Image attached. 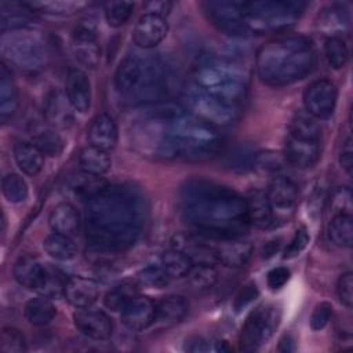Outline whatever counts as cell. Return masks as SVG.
Segmentation results:
<instances>
[{"mask_svg": "<svg viewBox=\"0 0 353 353\" xmlns=\"http://www.w3.org/2000/svg\"><path fill=\"white\" fill-rule=\"evenodd\" d=\"M317 26L328 37H339V34L346 33L350 26L349 12L341 4H331L319 14Z\"/></svg>", "mask_w": 353, "mask_h": 353, "instance_id": "obj_24", "label": "cell"}, {"mask_svg": "<svg viewBox=\"0 0 353 353\" xmlns=\"http://www.w3.org/2000/svg\"><path fill=\"white\" fill-rule=\"evenodd\" d=\"M317 65L313 43L305 36H283L265 43L256 52L262 83L284 87L310 74Z\"/></svg>", "mask_w": 353, "mask_h": 353, "instance_id": "obj_4", "label": "cell"}, {"mask_svg": "<svg viewBox=\"0 0 353 353\" xmlns=\"http://www.w3.org/2000/svg\"><path fill=\"white\" fill-rule=\"evenodd\" d=\"M156 305L143 295H137L123 310L121 321L131 331H142L154 321Z\"/></svg>", "mask_w": 353, "mask_h": 353, "instance_id": "obj_20", "label": "cell"}, {"mask_svg": "<svg viewBox=\"0 0 353 353\" xmlns=\"http://www.w3.org/2000/svg\"><path fill=\"white\" fill-rule=\"evenodd\" d=\"M0 350L3 353H22L26 350L22 332L14 327H4L0 338Z\"/></svg>", "mask_w": 353, "mask_h": 353, "instance_id": "obj_46", "label": "cell"}, {"mask_svg": "<svg viewBox=\"0 0 353 353\" xmlns=\"http://www.w3.org/2000/svg\"><path fill=\"white\" fill-rule=\"evenodd\" d=\"M309 233L306 230V228H299L296 229L294 237L291 239V241L288 243V245L285 247L284 252H283V259H292L295 256H298L309 244Z\"/></svg>", "mask_w": 353, "mask_h": 353, "instance_id": "obj_49", "label": "cell"}, {"mask_svg": "<svg viewBox=\"0 0 353 353\" xmlns=\"http://www.w3.org/2000/svg\"><path fill=\"white\" fill-rule=\"evenodd\" d=\"M324 55L334 69H342L349 61V50L341 37H328L325 40Z\"/></svg>", "mask_w": 353, "mask_h": 353, "instance_id": "obj_41", "label": "cell"}, {"mask_svg": "<svg viewBox=\"0 0 353 353\" xmlns=\"http://www.w3.org/2000/svg\"><path fill=\"white\" fill-rule=\"evenodd\" d=\"M352 190L349 186H338L331 194V211L336 214L352 215Z\"/></svg>", "mask_w": 353, "mask_h": 353, "instance_id": "obj_48", "label": "cell"}, {"mask_svg": "<svg viewBox=\"0 0 353 353\" xmlns=\"http://www.w3.org/2000/svg\"><path fill=\"white\" fill-rule=\"evenodd\" d=\"M299 188L287 176H274L268 188L266 197L274 225L288 222L299 203Z\"/></svg>", "mask_w": 353, "mask_h": 353, "instance_id": "obj_12", "label": "cell"}, {"mask_svg": "<svg viewBox=\"0 0 353 353\" xmlns=\"http://www.w3.org/2000/svg\"><path fill=\"white\" fill-rule=\"evenodd\" d=\"M252 245L248 241H230L223 243L215 248V258L228 268L244 266L252 255Z\"/></svg>", "mask_w": 353, "mask_h": 353, "instance_id": "obj_27", "label": "cell"}, {"mask_svg": "<svg viewBox=\"0 0 353 353\" xmlns=\"http://www.w3.org/2000/svg\"><path fill=\"white\" fill-rule=\"evenodd\" d=\"M142 196L131 186L106 185L87 200L85 234L95 250L131 247L143 223Z\"/></svg>", "mask_w": 353, "mask_h": 353, "instance_id": "obj_3", "label": "cell"}, {"mask_svg": "<svg viewBox=\"0 0 353 353\" xmlns=\"http://www.w3.org/2000/svg\"><path fill=\"white\" fill-rule=\"evenodd\" d=\"M288 279H290V270L284 266H277L268 273L266 283L272 290H279L285 285Z\"/></svg>", "mask_w": 353, "mask_h": 353, "instance_id": "obj_53", "label": "cell"}, {"mask_svg": "<svg viewBox=\"0 0 353 353\" xmlns=\"http://www.w3.org/2000/svg\"><path fill=\"white\" fill-rule=\"evenodd\" d=\"M25 6L29 10H39L46 14L52 15H68L79 11L85 6L83 1H63V0H55V1H30L25 3Z\"/></svg>", "mask_w": 353, "mask_h": 353, "instance_id": "obj_40", "label": "cell"}, {"mask_svg": "<svg viewBox=\"0 0 353 353\" xmlns=\"http://www.w3.org/2000/svg\"><path fill=\"white\" fill-rule=\"evenodd\" d=\"M244 199L247 203L250 225H254L259 229H272L276 226L266 193L259 189H252Z\"/></svg>", "mask_w": 353, "mask_h": 353, "instance_id": "obj_25", "label": "cell"}, {"mask_svg": "<svg viewBox=\"0 0 353 353\" xmlns=\"http://www.w3.org/2000/svg\"><path fill=\"white\" fill-rule=\"evenodd\" d=\"M281 323V307L273 303L259 305L247 316L240 331L241 350H255L265 345Z\"/></svg>", "mask_w": 353, "mask_h": 353, "instance_id": "obj_10", "label": "cell"}, {"mask_svg": "<svg viewBox=\"0 0 353 353\" xmlns=\"http://www.w3.org/2000/svg\"><path fill=\"white\" fill-rule=\"evenodd\" d=\"M168 33V23L165 18L154 14H143L135 23L132 32L134 43L143 48H153L160 44Z\"/></svg>", "mask_w": 353, "mask_h": 353, "instance_id": "obj_17", "label": "cell"}, {"mask_svg": "<svg viewBox=\"0 0 353 353\" xmlns=\"http://www.w3.org/2000/svg\"><path fill=\"white\" fill-rule=\"evenodd\" d=\"M188 312V302L181 295L164 296L156 305V314L153 325L157 330L170 328L178 324Z\"/></svg>", "mask_w": 353, "mask_h": 353, "instance_id": "obj_23", "label": "cell"}, {"mask_svg": "<svg viewBox=\"0 0 353 353\" xmlns=\"http://www.w3.org/2000/svg\"><path fill=\"white\" fill-rule=\"evenodd\" d=\"M105 19L106 22L113 26L119 28L123 26L134 11V3L130 1H108L103 7Z\"/></svg>", "mask_w": 353, "mask_h": 353, "instance_id": "obj_42", "label": "cell"}, {"mask_svg": "<svg viewBox=\"0 0 353 353\" xmlns=\"http://www.w3.org/2000/svg\"><path fill=\"white\" fill-rule=\"evenodd\" d=\"M280 240H272V241H268L265 245H263V250H262V256L263 258H270L273 254H276V251L279 250L280 247Z\"/></svg>", "mask_w": 353, "mask_h": 353, "instance_id": "obj_58", "label": "cell"}, {"mask_svg": "<svg viewBox=\"0 0 353 353\" xmlns=\"http://www.w3.org/2000/svg\"><path fill=\"white\" fill-rule=\"evenodd\" d=\"M74 327L80 334L95 341H105L112 336L113 324L106 313L90 307H83L73 314Z\"/></svg>", "mask_w": 353, "mask_h": 353, "instance_id": "obj_16", "label": "cell"}, {"mask_svg": "<svg viewBox=\"0 0 353 353\" xmlns=\"http://www.w3.org/2000/svg\"><path fill=\"white\" fill-rule=\"evenodd\" d=\"M172 8V3L167 0H154V1H148L145 3V10L148 14H154L159 17L165 18Z\"/></svg>", "mask_w": 353, "mask_h": 353, "instance_id": "obj_55", "label": "cell"}, {"mask_svg": "<svg viewBox=\"0 0 353 353\" xmlns=\"http://www.w3.org/2000/svg\"><path fill=\"white\" fill-rule=\"evenodd\" d=\"M188 281L193 290L205 291L212 288L218 281V270L212 263L197 262L193 263L188 273Z\"/></svg>", "mask_w": 353, "mask_h": 353, "instance_id": "obj_37", "label": "cell"}, {"mask_svg": "<svg viewBox=\"0 0 353 353\" xmlns=\"http://www.w3.org/2000/svg\"><path fill=\"white\" fill-rule=\"evenodd\" d=\"M1 190L4 197L14 204L22 203L28 197V183L15 172H8L3 176Z\"/></svg>", "mask_w": 353, "mask_h": 353, "instance_id": "obj_39", "label": "cell"}, {"mask_svg": "<svg viewBox=\"0 0 353 353\" xmlns=\"http://www.w3.org/2000/svg\"><path fill=\"white\" fill-rule=\"evenodd\" d=\"M117 137V125L114 120L106 113L95 116L87 130V138L90 141V145L106 152L116 146Z\"/></svg>", "mask_w": 353, "mask_h": 353, "instance_id": "obj_22", "label": "cell"}, {"mask_svg": "<svg viewBox=\"0 0 353 353\" xmlns=\"http://www.w3.org/2000/svg\"><path fill=\"white\" fill-rule=\"evenodd\" d=\"M137 277L142 285H146L150 288H163L170 283V276L165 273L161 265L160 266L150 265L142 269L137 274Z\"/></svg>", "mask_w": 353, "mask_h": 353, "instance_id": "obj_45", "label": "cell"}, {"mask_svg": "<svg viewBox=\"0 0 353 353\" xmlns=\"http://www.w3.org/2000/svg\"><path fill=\"white\" fill-rule=\"evenodd\" d=\"M19 105L18 90L12 80L11 72L4 63L0 66V117L3 121L11 119Z\"/></svg>", "mask_w": 353, "mask_h": 353, "instance_id": "obj_29", "label": "cell"}, {"mask_svg": "<svg viewBox=\"0 0 353 353\" xmlns=\"http://www.w3.org/2000/svg\"><path fill=\"white\" fill-rule=\"evenodd\" d=\"M182 101L189 113L214 127L229 125L239 117L237 106L208 94L194 83L183 88Z\"/></svg>", "mask_w": 353, "mask_h": 353, "instance_id": "obj_9", "label": "cell"}, {"mask_svg": "<svg viewBox=\"0 0 353 353\" xmlns=\"http://www.w3.org/2000/svg\"><path fill=\"white\" fill-rule=\"evenodd\" d=\"M339 164L341 167L350 175L353 168V148H352V138L347 137L341 146L339 150Z\"/></svg>", "mask_w": 353, "mask_h": 353, "instance_id": "obj_54", "label": "cell"}, {"mask_svg": "<svg viewBox=\"0 0 353 353\" xmlns=\"http://www.w3.org/2000/svg\"><path fill=\"white\" fill-rule=\"evenodd\" d=\"M296 347H295V341L294 338L290 335V334H285L280 342H279V350L280 352H284V353H288V352H294Z\"/></svg>", "mask_w": 353, "mask_h": 353, "instance_id": "obj_57", "label": "cell"}, {"mask_svg": "<svg viewBox=\"0 0 353 353\" xmlns=\"http://www.w3.org/2000/svg\"><path fill=\"white\" fill-rule=\"evenodd\" d=\"M332 317V305L328 302H320L316 305L310 314V327L314 331L323 330Z\"/></svg>", "mask_w": 353, "mask_h": 353, "instance_id": "obj_50", "label": "cell"}, {"mask_svg": "<svg viewBox=\"0 0 353 353\" xmlns=\"http://www.w3.org/2000/svg\"><path fill=\"white\" fill-rule=\"evenodd\" d=\"M1 51L12 65L26 72L40 70L47 61L43 37L26 29L4 33L1 37Z\"/></svg>", "mask_w": 353, "mask_h": 353, "instance_id": "obj_8", "label": "cell"}, {"mask_svg": "<svg viewBox=\"0 0 353 353\" xmlns=\"http://www.w3.org/2000/svg\"><path fill=\"white\" fill-rule=\"evenodd\" d=\"M23 313L26 320L33 325H46L55 317V306L47 296L32 298L25 303Z\"/></svg>", "mask_w": 353, "mask_h": 353, "instance_id": "obj_33", "label": "cell"}, {"mask_svg": "<svg viewBox=\"0 0 353 353\" xmlns=\"http://www.w3.org/2000/svg\"><path fill=\"white\" fill-rule=\"evenodd\" d=\"M138 295V290L134 284L124 283L113 290H110L105 295V306L113 312H121L135 296Z\"/></svg>", "mask_w": 353, "mask_h": 353, "instance_id": "obj_38", "label": "cell"}, {"mask_svg": "<svg viewBox=\"0 0 353 353\" xmlns=\"http://www.w3.org/2000/svg\"><path fill=\"white\" fill-rule=\"evenodd\" d=\"M66 99L58 90H51L44 99L46 119L58 127H66L72 121V113Z\"/></svg>", "mask_w": 353, "mask_h": 353, "instance_id": "obj_31", "label": "cell"}, {"mask_svg": "<svg viewBox=\"0 0 353 353\" xmlns=\"http://www.w3.org/2000/svg\"><path fill=\"white\" fill-rule=\"evenodd\" d=\"M259 295V290L256 287V284L254 281L247 283L245 285H243L240 288V291L237 292V295L234 296L233 301V309L236 312H240L241 309H244L247 305H250L252 301H255Z\"/></svg>", "mask_w": 353, "mask_h": 353, "instance_id": "obj_52", "label": "cell"}, {"mask_svg": "<svg viewBox=\"0 0 353 353\" xmlns=\"http://www.w3.org/2000/svg\"><path fill=\"white\" fill-rule=\"evenodd\" d=\"M33 143L48 156H58L63 149V142L61 137L51 130H44L36 134L33 138Z\"/></svg>", "mask_w": 353, "mask_h": 353, "instance_id": "obj_44", "label": "cell"}, {"mask_svg": "<svg viewBox=\"0 0 353 353\" xmlns=\"http://www.w3.org/2000/svg\"><path fill=\"white\" fill-rule=\"evenodd\" d=\"M63 296L72 306L77 309L90 307L97 302L99 296V288L98 284L91 279L70 276L66 279Z\"/></svg>", "mask_w": 353, "mask_h": 353, "instance_id": "obj_21", "label": "cell"}, {"mask_svg": "<svg viewBox=\"0 0 353 353\" xmlns=\"http://www.w3.org/2000/svg\"><path fill=\"white\" fill-rule=\"evenodd\" d=\"M194 84L208 94L239 108L247 95V79L243 70L225 58H204L193 72Z\"/></svg>", "mask_w": 353, "mask_h": 353, "instance_id": "obj_5", "label": "cell"}, {"mask_svg": "<svg viewBox=\"0 0 353 353\" xmlns=\"http://www.w3.org/2000/svg\"><path fill=\"white\" fill-rule=\"evenodd\" d=\"M302 7L296 1H243L244 23L248 33L279 32L298 21Z\"/></svg>", "mask_w": 353, "mask_h": 353, "instance_id": "obj_7", "label": "cell"}, {"mask_svg": "<svg viewBox=\"0 0 353 353\" xmlns=\"http://www.w3.org/2000/svg\"><path fill=\"white\" fill-rule=\"evenodd\" d=\"M161 266L170 279H181L188 276L193 266V259L182 250L171 248L161 255Z\"/></svg>", "mask_w": 353, "mask_h": 353, "instance_id": "obj_34", "label": "cell"}, {"mask_svg": "<svg viewBox=\"0 0 353 353\" xmlns=\"http://www.w3.org/2000/svg\"><path fill=\"white\" fill-rule=\"evenodd\" d=\"M28 7L25 3H8L3 1L0 4V26L1 32L6 33L7 30H19L23 29L29 22V15L26 10Z\"/></svg>", "mask_w": 353, "mask_h": 353, "instance_id": "obj_32", "label": "cell"}, {"mask_svg": "<svg viewBox=\"0 0 353 353\" xmlns=\"http://www.w3.org/2000/svg\"><path fill=\"white\" fill-rule=\"evenodd\" d=\"M43 248L51 258L57 261H69L74 258L77 252L76 244L69 236L55 232L44 239Z\"/></svg>", "mask_w": 353, "mask_h": 353, "instance_id": "obj_36", "label": "cell"}, {"mask_svg": "<svg viewBox=\"0 0 353 353\" xmlns=\"http://www.w3.org/2000/svg\"><path fill=\"white\" fill-rule=\"evenodd\" d=\"M142 153L160 159L207 160L221 153L222 137L216 127L175 105H157L132 131Z\"/></svg>", "mask_w": 353, "mask_h": 353, "instance_id": "obj_1", "label": "cell"}, {"mask_svg": "<svg viewBox=\"0 0 353 353\" xmlns=\"http://www.w3.org/2000/svg\"><path fill=\"white\" fill-rule=\"evenodd\" d=\"M185 349H186L188 352H193V353H203V352L211 350L212 347H211V343H210L208 341H205L204 338H201V336H194V338H192V339H189V341L186 342Z\"/></svg>", "mask_w": 353, "mask_h": 353, "instance_id": "obj_56", "label": "cell"}, {"mask_svg": "<svg viewBox=\"0 0 353 353\" xmlns=\"http://www.w3.org/2000/svg\"><path fill=\"white\" fill-rule=\"evenodd\" d=\"M48 225L55 233L72 236L79 229L80 216L70 203H59L51 210Z\"/></svg>", "mask_w": 353, "mask_h": 353, "instance_id": "obj_28", "label": "cell"}, {"mask_svg": "<svg viewBox=\"0 0 353 353\" xmlns=\"http://www.w3.org/2000/svg\"><path fill=\"white\" fill-rule=\"evenodd\" d=\"M210 22L222 33L229 36H245L248 34L244 23L243 1L212 0L201 4Z\"/></svg>", "mask_w": 353, "mask_h": 353, "instance_id": "obj_13", "label": "cell"}, {"mask_svg": "<svg viewBox=\"0 0 353 353\" xmlns=\"http://www.w3.org/2000/svg\"><path fill=\"white\" fill-rule=\"evenodd\" d=\"M330 240L343 248H350L353 244V218L347 214H336L328 225Z\"/></svg>", "mask_w": 353, "mask_h": 353, "instance_id": "obj_35", "label": "cell"}, {"mask_svg": "<svg viewBox=\"0 0 353 353\" xmlns=\"http://www.w3.org/2000/svg\"><path fill=\"white\" fill-rule=\"evenodd\" d=\"M72 189L79 194L81 196L83 199L88 200L90 197H92L95 193H98L101 189H103L106 186L105 182H102L99 179V176H95V175H91V174H85L81 176L79 175L77 178H74L70 183Z\"/></svg>", "mask_w": 353, "mask_h": 353, "instance_id": "obj_43", "label": "cell"}, {"mask_svg": "<svg viewBox=\"0 0 353 353\" xmlns=\"http://www.w3.org/2000/svg\"><path fill=\"white\" fill-rule=\"evenodd\" d=\"M14 159L22 172L29 176L37 175L44 165V153L33 142H17L14 145Z\"/></svg>", "mask_w": 353, "mask_h": 353, "instance_id": "obj_26", "label": "cell"}, {"mask_svg": "<svg viewBox=\"0 0 353 353\" xmlns=\"http://www.w3.org/2000/svg\"><path fill=\"white\" fill-rule=\"evenodd\" d=\"M178 207L188 225L214 239H236L250 226L245 199L212 181L186 182L179 190Z\"/></svg>", "mask_w": 353, "mask_h": 353, "instance_id": "obj_2", "label": "cell"}, {"mask_svg": "<svg viewBox=\"0 0 353 353\" xmlns=\"http://www.w3.org/2000/svg\"><path fill=\"white\" fill-rule=\"evenodd\" d=\"M48 270L50 266L41 263L36 256L22 255L14 265V277L21 285L40 292L47 280Z\"/></svg>", "mask_w": 353, "mask_h": 353, "instance_id": "obj_18", "label": "cell"}, {"mask_svg": "<svg viewBox=\"0 0 353 353\" xmlns=\"http://www.w3.org/2000/svg\"><path fill=\"white\" fill-rule=\"evenodd\" d=\"M256 160V154L254 153L252 148L248 145H237L229 154H228V165L230 168L247 170L248 167L254 165Z\"/></svg>", "mask_w": 353, "mask_h": 353, "instance_id": "obj_47", "label": "cell"}, {"mask_svg": "<svg viewBox=\"0 0 353 353\" xmlns=\"http://www.w3.org/2000/svg\"><path fill=\"white\" fill-rule=\"evenodd\" d=\"M353 277L352 272H345L339 276L336 281V295L342 305L346 307H352L353 303Z\"/></svg>", "mask_w": 353, "mask_h": 353, "instance_id": "obj_51", "label": "cell"}, {"mask_svg": "<svg viewBox=\"0 0 353 353\" xmlns=\"http://www.w3.org/2000/svg\"><path fill=\"white\" fill-rule=\"evenodd\" d=\"M65 95L70 106L85 113L91 106V84L87 74L76 68L69 69L65 80Z\"/></svg>", "mask_w": 353, "mask_h": 353, "instance_id": "obj_19", "label": "cell"}, {"mask_svg": "<svg viewBox=\"0 0 353 353\" xmlns=\"http://www.w3.org/2000/svg\"><path fill=\"white\" fill-rule=\"evenodd\" d=\"M167 91V72L160 58L153 55H142L141 69L137 83L127 97L134 103H145L159 101Z\"/></svg>", "mask_w": 353, "mask_h": 353, "instance_id": "obj_11", "label": "cell"}, {"mask_svg": "<svg viewBox=\"0 0 353 353\" xmlns=\"http://www.w3.org/2000/svg\"><path fill=\"white\" fill-rule=\"evenodd\" d=\"M73 51L76 58L87 68L95 69L101 61V47L94 23L80 22L73 30Z\"/></svg>", "mask_w": 353, "mask_h": 353, "instance_id": "obj_15", "label": "cell"}, {"mask_svg": "<svg viewBox=\"0 0 353 353\" xmlns=\"http://www.w3.org/2000/svg\"><path fill=\"white\" fill-rule=\"evenodd\" d=\"M79 165L83 172L101 176L110 170L112 159L106 150L88 145L80 150Z\"/></svg>", "mask_w": 353, "mask_h": 353, "instance_id": "obj_30", "label": "cell"}, {"mask_svg": "<svg viewBox=\"0 0 353 353\" xmlns=\"http://www.w3.org/2000/svg\"><path fill=\"white\" fill-rule=\"evenodd\" d=\"M338 90L328 79H320L309 84L303 92L306 113L316 119L330 117L336 106Z\"/></svg>", "mask_w": 353, "mask_h": 353, "instance_id": "obj_14", "label": "cell"}, {"mask_svg": "<svg viewBox=\"0 0 353 353\" xmlns=\"http://www.w3.org/2000/svg\"><path fill=\"white\" fill-rule=\"evenodd\" d=\"M321 156V128L307 113H296L288 125L285 160L296 168L313 167Z\"/></svg>", "mask_w": 353, "mask_h": 353, "instance_id": "obj_6", "label": "cell"}]
</instances>
